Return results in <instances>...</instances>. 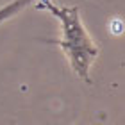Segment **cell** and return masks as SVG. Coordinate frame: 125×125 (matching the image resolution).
<instances>
[{"label":"cell","mask_w":125,"mask_h":125,"mask_svg":"<svg viewBox=\"0 0 125 125\" xmlns=\"http://www.w3.org/2000/svg\"><path fill=\"white\" fill-rule=\"evenodd\" d=\"M36 7L41 11H48L52 16H55L59 20L62 38L54 43L59 45V48L64 52L72 70L82 81L91 82L89 68L95 62V59L98 57L100 48L96 47V43L91 39L86 27L82 25L79 7L77 5H72V7H68V5H55L50 0H38Z\"/></svg>","instance_id":"obj_1"},{"label":"cell","mask_w":125,"mask_h":125,"mask_svg":"<svg viewBox=\"0 0 125 125\" xmlns=\"http://www.w3.org/2000/svg\"><path fill=\"white\" fill-rule=\"evenodd\" d=\"M34 0H13V2H9L7 5H4V7H0V23H4V21H7L9 18H13L20 13V11H23L29 4H32Z\"/></svg>","instance_id":"obj_2"}]
</instances>
